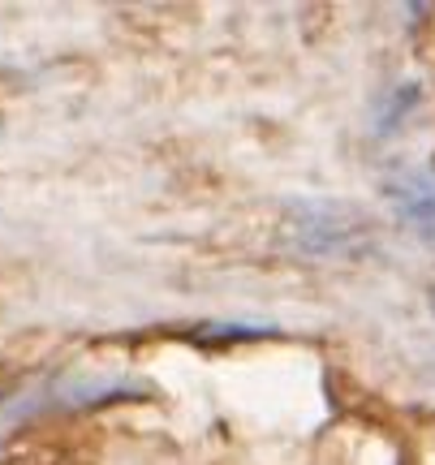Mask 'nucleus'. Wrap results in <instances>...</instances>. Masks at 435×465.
Returning <instances> with one entry per match:
<instances>
[{"mask_svg": "<svg viewBox=\"0 0 435 465\" xmlns=\"http://www.w3.org/2000/svg\"><path fill=\"white\" fill-rule=\"evenodd\" d=\"M392 199L410 216L431 220L435 216V173H410V177H401L397 190H392Z\"/></svg>", "mask_w": 435, "mask_h": 465, "instance_id": "obj_1", "label": "nucleus"}, {"mask_svg": "<svg viewBox=\"0 0 435 465\" xmlns=\"http://www.w3.org/2000/svg\"><path fill=\"white\" fill-rule=\"evenodd\" d=\"M431 311H435V289H431Z\"/></svg>", "mask_w": 435, "mask_h": 465, "instance_id": "obj_2", "label": "nucleus"}]
</instances>
